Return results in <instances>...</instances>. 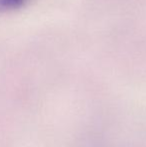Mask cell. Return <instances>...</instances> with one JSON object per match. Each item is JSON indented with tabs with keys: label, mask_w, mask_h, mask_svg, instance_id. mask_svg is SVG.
Instances as JSON below:
<instances>
[{
	"label": "cell",
	"mask_w": 146,
	"mask_h": 147,
	"mask_svg": "<svg viewBox=\"0 0 146 147\" xmlns=\"http://www.w3.org/2000/svg\"><path fill=\"white\" fill-rule=\"evenodd\" d=\"M29 1L30 0H0V13L20 9Z\"/></svg>",
	"instance_id": "cell-1"
}]
</instances>
